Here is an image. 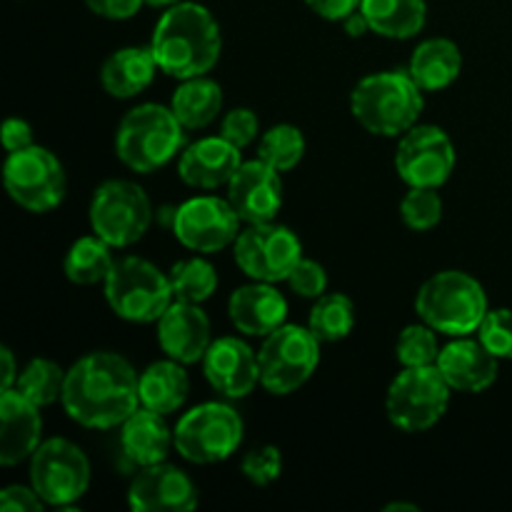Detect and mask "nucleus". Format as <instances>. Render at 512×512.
Segmentation results:
<instances>
[{
	"instance_id": "obj_1",
	"label": "nucleus",
	"mask_w": 512,
	"mask_h": 512,
	"mask_svg": "<svg viewBox=\"0 0 512 512\" xmlns=\"http://www.w3.org/2000/svg\"><path fill=\"white\" fill-rule=\"evenodd\" d=\"M140 375L118 353H90L65 373V413L83 428H120L140 408Z\"/></svg>"
},
{
	"instance_id": "obj_2",
	"label": "nucleus",
	"mask_w": 512,
	"mask_h": 512,
	"mask_svg": "<svg viewBox=\"0 0 512 512\" xmlns=\"http://www.w3.org/2000/svg\"><path fill=\"white\" fill-rule=\"evenodd\" d=\"M150 50L158 68L170 78H198L210 73L220 60L223 35L218 20L205 5L183 0L160 15Z\"/></svg>"
},
{
	"instance_id": "obj_3",
	"label": "nucleus",
	"mask_w": 512,
	"mask_h": 512,
	"mask_svg": "<svg viewBox=\"0 0 512 512\" xmlns=\"http://www.w3.org/2000/svg\"><path fill=\"white\" fill-rule=\"evenodd\" d=\"M425 90L413 80L408 70H383L365 75L350 95L353 118L368 133L383 138H398L418 125L425 108Z\"/></svg>"
},
{
	"instance_id": "obj_4",
	"label": "nucleus",
	"mask_w": 512,
	"mask_h": 512,
	"mask_svg": "<svg viewBox=\"0 0 512 512\" xmlns=\"http://www.w3.org/2000/svg\"><path fill=\"white\" fill-rule=\"evenodd\" d=\"M488 295L480 280L463 270H443L420 285L415 313L423 323L450 338L478 333L488 315Z\"/></svg>"
},
{
	"instance_id": "obj_5",
	"label": "nucleus",
	"mask_w": 512,
	"mask_h": 512,
	"mask_svg": "<svg viewBox=\"0 0 512 512\" xmlns=\"http://www.w3.org/2000/svg\"><path fill=\"white\" fill-rule=\"evenodd\" d=\"M185 128L165 105L143 103L128 110L115 133V153L133 173H153L180 153Z\"/></svg>"
},
{
	"instance_id": "obj_6",
	"label": "nucleus",
	"mask_w": 512,
	"mask_h": 512,
	"mask_svg": "<svg viewBox=\"0 0 512 512\" xmlns=\"http://www.w3.org/2000/svg\"><path fill=\"white\" fill-rule=\"evenodd\" d=\"M103 285L110 310L128 323H158L175 300L170 275L138 255L115 260Z\"/></svg>"
},
{
	"instance_id": "obj_7",
	"label": "nucleus",
	"mask_w": 512,
	"mask_h": 512,
	"mask_svg": "<svg viewBox=\"0 0 512 512\" xmlns=\"http://www.w3.org/2000/svg\"><path fill=\"white\" fill-rule=\"evenodd\" d=\"M260 385L270 395H290L313 378L320 363V340L303 325H280L265 335L258 353Z\"/></svg>"
},
{
	"instance_id": "obj_8",
	"label": "nucleus",
	"mask_w": 512,
	"mask_h": 512,
	"mask_svg": "<svg viewBox=\"0 0 512 512\" xmlns=\"http://www.w3.org/2000/svg\"><path fill=\"white\" fill-rule=\"evenodd\" d=\"M243 418L225 403H203L175 425V450L188 463L213 465L228 460L243 443Z\"/></svg>"
},
{
	"instance_id": "obj_9",
	"label": "nucleus",
	"mask_w": 512,
	"mask_h": 512,
	"mask_svg": "<svg viewBox=\"0 0 512 512\" xmlns=\"http://www.w3.org/2000/svg\"><path fill=\"white\" fill-rule=\"evenodd\" d=\"M450 385L438 365L403 368L390 383L385 410L390 423L405 433H423L433 428L450 405Z\"/></svg>"
},
{
	"instance_id": "obj_10",
	"label": "nucleus",
	"mask_w": 512,
	"mask_h": 512,
	"mask_svg": "<svg viewBox=\"0 0 512 512\" xmlns=\"http://www.w3.org/2000/svg\"><path fill=\"white\" fill-rule=\"evenodd\" d=\"M153 205L130 180H105L90 200V228L110 248H130L148 233Z\"/></svg>"
},
{
	"instance_id": "obj_11",
	"label": "nucleus",
	"mask_w": 512,
	"mask_h": 512,
	"mask_svg": "<svg viewBox=\"0 0 512 512\" xmlns=\"http://www.w3.org/2000/svg\"><path fill=\"white\" fill-rule=\"evenodd\" d=\"M30 485L53 508H70L90 488V460L65 438H50L30 455Z\"/></svg>"
},
{
	"instance_id": "obj_12",
	"label": "nucleus",
	"mask_w": 512,
	"mask_h": 512,
	"mask_svg": "<svg viewBox=\"0 0 512 512\" xmlns=\"http://www.w3.org/2000/svg\"><path fill=\"white\" fill-rule=\"evenodd\" d=\"M3 180L10 198L28 213H48L58 208L68 190L63 163L40 145L8 153Z\"/></svg>"
},
{
	"instance_id": "obj_13",
	"label": "nucleus",
	"mask_w": 512,
	"mask_h": 512,
	"mask_svg": "<svg viewBox=\"0 0 512 512\" xmlns=\"http://www.w3.org/2000/svg\"><path fill=\"white\" fill-rule=\"evenodd\" d=\"M235 263L250 280L280 283L288 280L298 260L303 258V245L298 235L278 223H253L233 243Z\"/></svg>"
},
{
	"instance_id": "obj_14",
	"label": "nucleus",
	"mask_w": 512,
	"mask_h": 512,
	"mask_svg": "<svg viewBox=\"0 0 512 512\" xmlns=\"http://www.w3.org/2000/svg\"><path fill=\"white\" fill-rule=\"evenodd\" d=\"M455 168V145L438 125H413L400 135L395 170L410 188H440Z\"/></svg>"
},
{
	"instance_id": "obj_15",
	"label": "nucleus",
	"mask_w": 512,
	"mask_h": 512,
	"mask_svg": "<svg viewBox=\"0 0 512 512\" xmlns=\"http://www.w3.org/2000/svg\"><path fill=\"white\" fill-rule=\"evenodd\" d=\"M173 233L183 248L193 253H220L240 235V218L230 200L198 195L175 210Z\"/></svg>"
},
{
	"instance_id": "obj_16",
	"label": "nucleus",
	"mask_w": 512,
	"mask_h": 512,
	"mask_svg": "<svg viewBox=\"0 0 512 512\" xmlns=\"http://www.w3.org/2000/svg\"><path fill=\"white\" fill-rule=\"evenodd\" d=\"M228 200L243 223H270L283 208L280 173L265 160H248L230 178Z\"/></svg>"
},
{
	"instance_id": "obj_17",
	"label": "nucleus",
	"mask_w": 512,
	"mask_h": 512,
	"mask_svg": "<svg viewBox=\"0 0 512 512\" xmlns=\"http://www.w3.org/2000/svg\"><path fill=\"white\" fill-rule=\"evenodd\" d=\"M198 500L190 475L165 460L140 468L128 490V505L135 512H188Z\"/></svg>"
},
{
	"instance_id": "obj_18",
	"label": "nucleus",
	"mask_w": 512,
	"mask_h": 512,
	"mask_svg": "<svg viewBox=\"0 0 512 512\" xmlns=\"http://www.w3.org/2000/svg\"><path fill=\"white\" fill-rule=\"evenodd\" d=\"M203 373L210 388L225 398H245L260 383L258 353L240 338L213 340L203 358Z\"/></svg>"
},
{
	"instance_id": "obj_19",
	"label": "nucleus",
	"mask_w": 512,
	"mask_h": 512,
	"mask_svg": "<svg viewBox=\"0 0 512 512\" xmlns=\"http://www.w3.org/2000/svg\"><path fill=\"white\" fill-rule=\"evenodd\" d=\"M213 328L198 303L173 300L158 320V343L168 358L183 365L200 363L213 343Z\"/></svg>"
},
{
	"instance_id": "obj_20",
	"label": "nucleus",
	"mask_w": 512,
	"mask_h": 512,
	"mask_svg": "<svg viewBox=\"0 0 512 512\" xmlns=\"http://www.w3.org/2000/svg\"><path fill=\"white\" fill-rule=\"evenodd\" d=\"M43 418L38 405L15 388L0 393V465L13 468L38 450Z\"/></svg>"
},
{
	"instance_id": "obj_21",
	"label": "nucleus",
	"mask_w": 512,
	"mask_h": 512,
	"mask_svg": "<svg viewBox=\"0 0 512 512\" xmlns=\"http://www.w3.org/2000/svg\"><path fill=\"white\" fill-rule=\"evenodd\" d=\"M500 360L483 343L468 335L450 340L440 348L438 368L448 385L460 393H483L498 380Z\"/></svg>"
},
{
	"instance_id": "obj_22",
	"label": "nucleus",
	"mask_w": 512,
	"mask_h": 512,
	"mask_svg": "<svg viewBox=\"0 0 512 512\" xmlns=\"http://www.w3.org/2000/svg\"><path fill=\"white\" fill-rule=\"evenodd\" d=\"M240 165L243 160H240L238 145L218 135V138H203L188 145L180 153L178 175L190 188L215 190L220 185H228Z\"/></svg>"
},
{
	"instance_id": "obj_23",
	"label": "nucleus",
	"mask_w": 512,
	"mask_h": 512,
	"mask_svg": "<svg viewBox=\"0 0 512 512\" xmlns=\"http://www.w3.org/2000/svg\"><path fill=\"white\" fill-rule=\"evenodd\" d=\"M228 313L238 333L248 335V338H265L280 325H285L288 300L280 290L273 288V283L253 280L230 295Z\"/></svg>"
},
{
	"instance_id": "obj_24",
	"label": "nucleus",
	"mask_w": 512,
	"mask_h": 512,
	"mask_svg": "<svg viewBox=\"0 0 512 512\" xmlns=\"http://www.w3.org/2000/svg\"><path fill=\"white\" fill-rule=\"evenodd\" d=\"M120 448L123 455L138 468L163 463L170 448H175V433H170L165 415L140 405L123 425H120Z\"/></svg>"
},
{
	"instance_id": "obj_25",
	"label": "nucleus",
	"mask_w": 512,
	"mask_h": 512,
	"mask_svg": "<svg viewBox=\"0 0 512 512\" xmlns=\"http://www.w3.org/2000/svg\"><path fill=\"white\" fill-rule=\"evenodd\" d=\"M155 70H158V63H155L150 45L148 48L130 45V48L115 50L105 60L103 68H100V83H103L105 93L113 95V98H135L153 83Z\"/></svg>"
},
{
	"instance_id": "obj_26",
	"label": "nucleus",
	"mask_w": 512,
	"mask_h": 512,
	"mask_svg": "<svg viewBox=\"0 0 512 512\" xmlns=\"http://www.w3.org/2000/svg\"><path fill=\"white\" fill-rule=\"evenodd\" d=\"M140 405L153 413L170 415L180 410L188 400L190 378L185 365L178 360H158L140 373Z\"/></svg>"
},
{
	"instance_id": "obj_27",
	"label": "nucleus",
	"mask_w": 512,
	"mask_h": 512,
	"mask_svg": "<svg viewBox=\"0 0 512 512\" xmlns=\"http://www.w3.org/2000/svg\"><path fill=\"white\" fill-rule=\"evenodd\" d=\"M463 70V53L448 38H428L415 48L408 73L425 93H435L458 80Z\"/></svg>"
},
{
	"instance_id": "obj_28",
	"label": "nucleus",
	"mask_w": 512,
	"mask_h": 512,
	"mask_svg": "<svg viewBox=\"0 0 512 512\" xmlns=\"http://www.w3.org/2000/svg\"><path fill=\"white\" fill-rule=\"evenodd\" d=\"M360 10L368 18L370 30L390 40L415 38L428 20L425 0H363Z\"/></svg>"
},
{
	"instance_id": "obj_29",
	"label": "nucleus",
	"mask_w": 512,
	"mask_h": 512,
	"mask_svg": "<svg viewBox=\"0 0 512 512\" xmlns=\"http://www.w3.org/2000/svg\"><path fill=\"white\" fill-rule=\"evenodd\" d=\"M170 110L185 130L208 128L223 110V88L205 75L180 80L170 100Z\"/></svg>"
},
{
	"instance_id": "obj_30",
	"label": "nucleus",
	"mask_w": 512,
	"mask_h": 512,
	"mask_svg": "<svg viewBox=\"0 0 512 512\" xmlns=\"http://www.w3.org/2000/svg\"><path fill=\"white\" fill-rule=\"evenodd\" d=\"M110 245L98 235H85L70 245L65 255V275L75 285H98L105 283V278L113 270L115 258L110 253Z\"/></svg>"
},
{
	"instance_id": "obj_31",
	"label": "nucleus",
	"mask_w": 512,
	"mask_h": 512,
	"mask_svg": "<svg viewBox=\"0 0 512 512\" xmlns=\"http://www.w3.org/2000/svg\"><path fill=\"white\" fill-rule=\"evenodd\" d=\"M308 328L320 343H338L355 328V305L348 295L328 293L315 300Z\"/></svg>"
},
{
	"instance_id": "obj_32",
	"label": "nucleus",
	"mask_w": 512,
	"mask_h": 512,
	"mask_svg": "<svg viewBox=\"0 0 512 512\" xmlns=\"http://www.w3.org/2000/svg\"><path fill=\"white\" fill-rule=\"evenodd\" d=\"M65 373H68V370L60 368L53 360L33 358L18 373L15 390H18L23 398H28L33 405H38V408H48L55 400L63 398Z\"/></svg>"
},
{
	"instance_id": "obj_33",
	"label": "nucleus",
	"mask_w": 512,
	"mask_h": 512,
	"mask_svg": "<svg viewBox=\"0 0 512 512\" xmlns=\"http://www.w3.org/2000/svg\"><path fill=\"white\" fill-rule=\"evenodd\" d=\"M170 285H173L175 300L200 305L208 298H213L215 288H218V273H215V268L208 260L188 258L173 265Z\"/></svg>"
},
{
	"instance_id": "obj_34",
	"label": "nucleus",
	"mask_w": 512,
	"mask_h": 512,
	"mask_svg": "<svg viewBox=\"0 0 512 512\" xmlns=\"http://www.w3.org/2000/svg\"><path fill=\"white\" fill-rule=\"evenodd\" d=\"M305 155V135L303 130L290 123L273 125L268 133H263L258 145V158L273 165L278 173L293 170Z\"/></svg>"
},
{
	"instance_id": "obj_35",
	"label": "nucleus",
	"mask_w": 512,
	"mask_h": 512,
	"mask_svg": "<svg viewBox=\"0 0 512 512\" xmlns=\"http://www.w3.org/2000/svg\"><path fill=\"white\" fill-rule=\"evenodd\" d=\"M440 355L438 330L430 328L428 323H415L400 333L398 338V360L403 368H423V365H435Z\"/></svg>"
},
{
	"instance_id": "obj_36",
	"label": "nucleus",
	"mask_w": 512,
	"mask_h": 512,
	"mask_svg": "<svg viewBox=\"0 0 512 512\" xmlns=\"http://www.w3.org/2000/svg\"><path fill=\"white\" fill-rule=\"evenodd\" d=\"M400 218L418 233L435 228L443 218V198L438 188H410L400 200Z\"/></svg>"
},
{
	"instance_id": "obj_37",
	"label": "nucleus",
	"mask_w": 512,
	"mask_h": 512,
	"mask_svg": "<svg viewBox=\"0 0 512 512\" xmlns=\"http://www.w3.org/2000/svg\"><path fill=\"white\" fill-rule=\"evenodd\" d=\"M480 343L498 360H512V310H488L478 328Z\"/></svg>"
},
{
	"instance_id": "obj_38",
	"label": "nucleus",
	"mask_w": 512,
	"mask_h": 512,
	"mask_svg": "<svg viewBox=\"0 0 512 512\" xmlns=\"http://www.w3.org/2000/svg\"><path fill=\"white\" fill-rule=\"evenodd\" d=\"M240 470H243L245 478L253 485H270L280 478L283 473V453H280L275 445H263V448L250 450L248 455L240 463Z\"/></svg>"
},
{
	"instance_id": "obj_39",
	"label": "nucleus",
	"mask_w": 512,
	"mask_h": 512,
	"mask_svg": "<svg viewBox=\"0 0 512 512\" xmlns=\"http://www.w3.org/2000/svg\"><path fill=\"white\" fill-rule=\"evenodd\" d=\"M285 283H288L290 290H293L295 295H300V298L318 300L320 295H325V288H328V273H325V268L318 260L300 258Z\"/></svg>"
},
{
	"instance_id": "obj_40",
	"label": "nucleus",
	"mask_w": 512,
	"mask_h": 512,
	"mask_svg": "<svg viewBox=\"0 0 512 512\" xmlns=\"http://www.w3.org/2000/svg\"><path fill=\"white\" fill-rule=\"evenodd\" d=\"M258 130H260V120L250 108L230 110V113L223 118V123H220V135H223L225 140H230L233 145H238L240 150L258 138Z\"/></svg>"
},
{
	"instance_id": "obj_41",
	"label": "nucleus",
	"mask_w": 512,
	"mask_h": 512,
	"mask_svg": "<svg viewBox=\"0 0 512 512\" xmlns=\"http://www.w3.org/2000/svg\"><path fill=\"white\" fill-rule=\"evenodd\" d=\"M45 503L33 485H8L0 493V510L5 512H43Z\"/></svg>"
},
{
	"instance_id": "obj_42",
	"label": "nucleus",
	"mask_w": 512,
	"mask_h": 512,
	"mask_svg": "<svg viewBox=\"0 0 512 512\" xmlns=\"http://www.w3.org/2000/svg\"><path fill=\"white\" fill-rule=\"evenodd\" d=\"M90 10L100 18L128 20L145 5V0H85Z\"/></svg>"
},
{
	"instance_id": "obj_43",
	"label": "nucleus",
	"mask_w": 512,
	"mask_h": 512,
	"mask_svg": "<svg viewBox=\"0 0 512 512\" xmlns=\"http://www.w3.org/2000/svg\"><path fill=\"white\" fill-rule=\"evenodd\" d=\"M305 3L320 18L330 20V23H343L350 13L360 8L363 0H305Z\"/></svg>"
},
{
	"instance_id": "obj_44",
	"label": "nucleus",
	"mask_w": 512,
	"mask_h": 512,
	"mask_svg": "<svg viewBox=\"0 0 512 512\" xmlns=\"http://www.w3.org/2000/svg\"><path fill=\"white\" fill-rule=\"evenodd\" d=\"M33 143V128L23 118H8L3 125V148L5 153L30 148Z\"/></svg>"
},
{
	"instance_id": "obj_45",
	"label": "nucleus",
	"mask_w": 512,
	"mask_h": 512,
	"mask_svg": "<svg viewBox=\"0 0 512 512\" xmlns=\"http://www.w3.org/2000/svg\"><path fill=\"white\" fill-rule=\"evenodd\" d=\"M343 28L350 38H363L365 33H373V30H370L368 18H365V13L360 8L343 20Z\"/></svg>"
},
{
	"instance_id": "obj_46",
	"label": "nucleus",
	"mask_w": 512,
	"mask_h": 512,
	"mask_svg": "<svg viewBox=\"0 0 512 512\" xmlns=\"http://www.w3.org/2000/svg\"><path fill=\"white\" fill-rule=\"evenodd\" d=\"M0 360H3V390L15 388V380H18V368H15V355L10 348H0Z\"/></svg>"
},
{
	"instance_id": "obj_47",
	"label": "nucleus",
	"mask_w": 512,
	"mask_h": 512,
	"mask_svg": "<svg viewBox=\"0 0 512 512\" xmlns=\"http://www.w3.org/2000/svg\"><path fill=\"white\" fill-rule=\"evenodd\" d=\"M385 512H420L418 505L413 503H390L383 508Z\"/></svg>"
},
{
	"instance_id": "obj_48",
	"label": "nucleus",
	"mask_w": 512,
	"mask_h": 512,
	"mask_svg": "<svg viewBox=\"0 0 512 512\" xmlns=\"http://www.w3.org/2000/svg\"><path fill=\"white\" fill-rule=\"evenodd\" d=\"M178 3H183V0H145V5H150V8H173Z\"/></svg>"
}]
</instances>
